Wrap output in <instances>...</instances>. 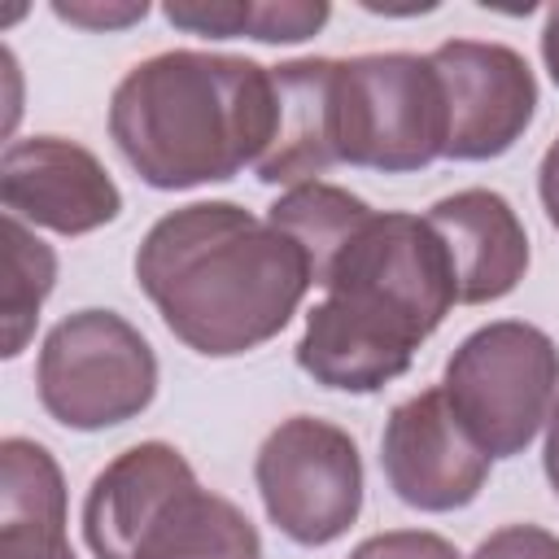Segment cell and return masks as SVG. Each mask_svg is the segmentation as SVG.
I'll return each mask as SVG.
<instances>
[{
    "label": "cell",
    "mask_w": 559,
    "mask_h": 559,
    "mask_svg": "<svg viewBox=\"0 0 559 559\" xmlns=\"http://www.w3.org/2000/svg\"><path fill=\"white\" fill-rule=\"evenodd\" d=\"M135 280L188 349L231 358L288 328L310 266L284 231L245 205L192 201L148 227L135 249Z\"/></svg>",
    "instance_id": "6da1fadb"
},
{
    "label": "cell",
    "mask_w": 559,
    "mask_h": 559,
    "mask_svg": "<svg viewBox=\"0 0 559 559\" xmlns=\"http://www.w3.org/2000/svg\"><path fill=\"white\" fill-rule=\"evenodd\" d=\"M319 288L328 297L306 314L297 367L341 393H376L406 376L415 349L459 306L445 249L415 214H371Z\"/></svg>",
    "instance_id": "7a4b0ae2"
},
{
    "label": "cell",
    "mask_w": 559,
    "mask_h": 559,
    "mask_svg": "<svg viewBox=\"0 0 559 559\" xmlns=\"http://www.w3.org/2000/svg\"><path fill=\"white\" fill-rule=\"evenodd\" d=\"M271 66L227 52L170 48L135 61L109 96L122 162L162 192L223 183L271 144Z\"/></svg>",
    "instance_id": "3957f363"
},
{
    "label": "cell",
    "mask_w": 559,
    "mask_h": 559,
    "mask_svg": "<svg viewBox=\"0 0 559 559\" xmlns=\"http://www.w3.org/2000/svg\"><path fill=\"white\" fill-rule=\"evenodd\" d=\"M441 389L472 441L489 459H511L528 450L537 428L550 419L559 349L542 328L524 319H498L476 328L450 354Z\"/></svg>",
    "instance_id": "277c9868"
},
{
    "label": "cell",
    "mask_w": 559,
    "mask_h": 559,
    "mask_svg": "<svg viewBox=\"0 0 559 559\" xmlns=\"http://www.w3.org/2000/svg\"><path fill=\"white\" fill-rule=\"evenodd\" d=\"M336 122L341 166L406 175L445 157V92L432 61L415 52L341 57Z\"/></svg>",
    "instance_id": "5b68a950"
},
{
    "label": "cell",
    "mask_w": 559,
    "mask_h": 559,
    "mask_svg": "<svg viewBox=\"0 0 559 559\" xmlns=\"http://www.w3.org/2000/svg\"><path fill=\"white\" fill-rule=\"evenodd\" d=\"M35 389L61 428H118L153 402L157 354L118 310H74L44 336Z\"/></svg>",
    "instance_id": "8992f818"
},
{
    "label": "cell",
    "mask_w": 559,
    "mask_h": 559,
    "mask_svg": "<svg viewBox=\"0 0 559 559\" xmlns=\"http://www.w3.org/2000/svg\"><path fill=\"white\" fill-rule=\"evenodd\" d=\"M253 480L271 524L297 546H328L362 511V459L345 428L293 415L266 432Z\"/></svg>",
    "instance_id": "52a82bcc"
},
{
    "label": "cell",
    "mask_w": 559,
    "mask_h": 559,
    "mask_svg": "<svg viewBox=\"0 0 559 559\" xmlns=\"http://www.w3.org/2000/svg\"><path fill=\"white\" fill-rule=\"evenodd\" d=\"M445 92V157L489 162L502 157L537 114V79L507 44L445 39L428 52Z\"/></svg>",
    "instance_id": "ba28073f"
},
{
    "label": "cell",
    "mask_w": 559,
    "mask_h": 559,
    "mask_svg": "<svg viewBox=\"0 0 559 559\" xmlns=\"http://www.w3.org/2000/svg\"><path fill=\"white\" fill-rule=\"evenodd\" d=\"M389 489L415 511H459L489 480V454L472 441L445 402V389H424L393 406L380 437Z\"/></svg>",
    "instance_id": "9c48e42d"
},
{
    "label": "cell",
    "mask_w": 559,
    "mask_h": 559,
    "mask_svg": "<svg viewBox=\"0 0 559 559\" xmlns=\"http://www.w3.org/2000/svg\"><path fill=\"white\" fill-rule=\"evenodd\" d=\"M0 201L4 214L61 236L96 231L122 214V192L96 153L61 135H31L4 148Z\"/></svg>",
    "instance_id": "30bf717a"
},
{
    "label": "cell",
    "mask_w": 559,
    "mask_h": 559,
    "mask_svg": "<svg viewBox=\"0 0 559 559\" xmlns=\"http://www.w3.org/2000/svg\"><path fill=\"white\" fill-rule=\"evenodd\" d=\"M197 485L192 463L166 441H140L105 463L83 498V537L96 559H135L162 511Z\"/></svg>",
    "instance_id": "8fae6325"
},
{
    "label": "cell",
    "mask_w": 559,
    "mask_h": 559,
    "mask_svg": "<svg viewBox=\"0 0 559 559\" xmlns=\"http://www.w3.org/2000/svg\"><path fill=\"white\" fill-rule=\"evenodd\" d=\"M424 218L445 249L459 306L498 301L524 280L528 236L507 197L489 188H463L454 197H441Z\"/></svg>",
    "instance_id": "7c38bea8"
},
{
    "label": "cell",
    "mask_w": 559,
    "mask_h": 559,
    "mask_svg": "<svg viewBox=\"0 0 559 559\" xmlns=\"http://www.w3.org/2000/svg\"><path fill=\"white\" fill-rule=\"evenodd\" d=\"M336 70L341 57H306L271 66L275 122L271 144L253 175L262 183H314L323 170L341 166V122H336Z\"/></svg>",
    "instance_id": "4fadbf2b"
},
{
    "label": "cell",
    "mask_w": 559,
    "mask_h": 559,
    "mask_svg": "<svg viewBox=\"0 0 559 559\" xmlns=\"http://www.w3.org/2000/svg\"><path fill=\"white\" fill-rule=\"evenodd\" d=\"M0 559H74L61 467L31 437L0 441Z\"/></svg>",
    "instance_id": "5bb4252c"
},
{
    "label": "cell",
    "mask_w": 559,
    "mask_h": 559,
    "mask_svg": "<svg viewBox=\"0 0 559 559\" xmlns=\"http://www.w3.org/2000/svg\"><path fill=\"white\" fill-rule=\"evenodd\" d=\"M371 205L336 183H301V188H288L271 210H266V223L275 231H284L306 266H310V284H323V275L332 271V262L349 249V240L371 223Z\"/></svg>",
    "instance_id": "9a60e30c"
},
{
    "label": "cell",
    "mask_w": 559,
    "mask_h": 559,
    "mask_svg": "<svg viewBox=\"0 0 559 559\" xmlns=\"http://www.w3.org/2000/svg\"><path fill=\"white\" fill-rule=\"evenodd\" d=\"M328 4H253V0H188V4H166V22L192 35H210V39H231V35H249L262 44H301L310 39L323 22H328Z\"/></svg>",
    "instance_id": "2e32d148"
},
{
    "label": "cell",
    "mask_w": 559,
    "mask_h": 559,
    "mask_svg": "<svg viewBox=\"0 0 559 559\" xmlns=\"http://www.w3.org/2000/svg\"><path fill=\"white\" fill-rule=\"evenodd\" d=\"M57 258L52 249L13 214H4V288H0V319H4V358H17L35 332L39 306L52 293Z\"/></svg>",
    "instance_id": "e0dca14e"
},
{
    "label": "cell",
    "mask_w": 559,
    "mask_h": 559,
    "mask_svg": "<svg viewBox=\"0 0 559 559\" xmlns=\"http://www.w3.org/2000/svg\"><path fill=\"white\" fill-rule=\"evenodd\" d=\"M349 559H459V550L424 528H393V533H376L367 542H358L349 550Z\"/></svg>",
    "instance_id": "ac0fdd59"
},
{
    "label": "cell",
    "mask_w": 559,
    "mask_h": 559,
    "mask_svg": "<svg viewBox=\"0 0 559 559\" xmlns=\"http://www.w3.org/2000/svg\"><path fill=\"white\" fill-rule=\"evenodd\" d=\"M472 559H559V537L537 524H507L489 533Z\"/></svg>",
    "instance_id": "d6986e66"
},
{
    "label": "cell",
    "mask_w": 559,
    "mask_h": 559,
    "mask_svg": "<svg viewBox=\"0 0 559 559\" xmlns=\"http://www.w3.org/2000/svg\"><path fill=\"white\" fill-rule=\"evenodd\" d=\"M52 13L57 17H66V22H74V26H92V31H109V26H127V22H140L144 13H148V4L140 0V4H118V9H100V4H52Z\"/></svg>",
    "instance_id": "ffe728a7"
},
{
    "label": "cell",
    "mask_w": 559,
    "mask_h": 559,
    "mask_svg": "<svg viewBox=\"0 0 559 559\" xmlns=\"http://www.w3.org/2000/svg\"><path fill=\"white\" fill-rule=\"evenodd\" d=\"M537 192H542V205H546V218L550 227H559V140L546 148L542 157V170H537Z\"/></svg>",
    "instance_id": "44dd1931"
},
{
    "label": "cell",
    "mask_w": 559,
    "mask_h": 559,
    "mask_svg": "<svg viewBox=\"0 0 559 559\" xmlns=\"http://www.w3.org/2000/svg\"><path fill=\"white\" fill-rule=\"evenodd\" d=\"M542 61H546V74L559 87V4L546 13V26H542Z\"/></svg>",
    "instance_id": "7402d4cb"
},
{
    "label": "cell",
    "mask_w": 559,
    "mask_h": 559,
    "mask_svg": "<svg viewBox=\"0 0 559 559\" xmlns=\"http://www.w3.org/2000/svg\"><path fill=\"white\" fill-rule=\"evenodd\" d=\"M542 463H546V480H550V489L559 498V402L550 406V419H546V454H542Z\"/></svg>",
    "instance_id": "603a6c76"
}]
</instances>
